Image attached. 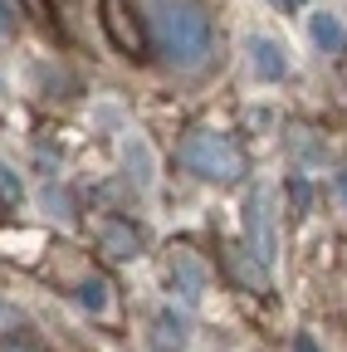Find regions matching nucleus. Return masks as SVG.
Here are the masks:
<instances>
[{
    "label": "nucleus",
    "instance_id": "f03ea898",
    "mask_svg": "<svg viewBox=\"0 0 347 352\" xmlns=\"http://www.w3.org/2000/svg\"><path fill=\"white\" fill-rule=\"evenodd\" d=\"M254 64H259V74H265V78H279V74H284V59H279V50H274L269 39L254 44Z\"/></svg>",
    "mask_w": 347,
    "mask_h": 352
},
{
    "label": "nucleus",
    "instance_id": "f257e3e1",
    "mask_svg": "<svg viewBox=\"0 0 347 352\" xmlns=\"http://www.w3.org/2000/svg\"><path fill=\"white\" fill-rule=\"evenodd\" d=\"M157 25H161V39H166V50H177V59H201L205 50V20L191 10V6H166L157 10Z\"/></svg>",
    "mask_w": 347,
    "mask_h": 352
},
{
    "label": "nucleus",
    "instance_id": "7ed1b4c3",
    "mask_svg": "<svg viewBox=\"0 0 347 352\" xmlns=\"http://www.w3.org/2000/svg\"><path fill=\"white\" fill-rule=\"evenodd\" d=\"M313 30H318V44H328V50H333V44H342V25H337V20H318Z\"/></svg>",
    "mask_w": 347,
    "mask_h": 352
},
{
    "label": "nucleus",
    "instance_id": "20e7f679",
    "mask_svg": "<svg viewBox=\"0 0 347 352\" xmlns=\"http://www.w3.org/2000/svg\"><path fill=\"white\" fill-rule=\"evenodd\" d=\"M298 352H318V347H313V342H309V338H298Z\"/></svg>",
    "mask_w": 347,
    "mask_h": 352
}]
</instances>
